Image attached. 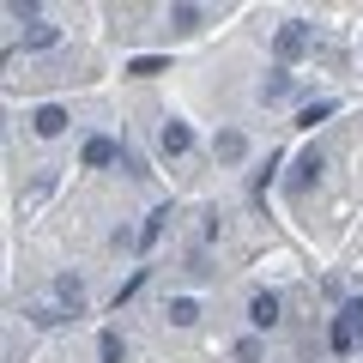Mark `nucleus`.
Masks as SVG:
<instances>
[{
    "mask_svg": "<svg viewBox=\"0 0 363 363\" xmlns=\"http://www.w3.org/2000/svg\"><path fill=\"white\" fill-rule=\"evenodd\" d=\"M357 345H363V321H357Z\"/></svg>",
    "mask_w": 363,
    "mask_h": 363,
    "instance_id": "nucleus-19",
    "label": "nucleus"
},
{
    "mask_svg": "<svg viewBox=\"0 0 363 363\" xmlns=\"http://www.w3.org/2000/svg\"><path fill=\"white\" fill-rule=\"evenodd\" d=\"M309 43H315V30L303 25V18H291V25H279V37H272V55H279V67H291V61H297L303 49H309Z\"/></svg>",
    "mask_w": 363,
    "mask_h": 363,
    "instance_id": "nucleus-2",
    "label": "nucleus"
},
{
    "mask_svg": "<svg viewBox=\"0 0 363 363\" xmlns=\"http://www.w3.org/2000/svg\"><path fill=\"white\" fill-rule=\"evenodd\" d=\"M55 37H61L55 25H30L25 30V49H55Z\"/></svg>",
    "mask_w": 363,
    "mask_h": 363,
    "instance_id": "nucleus-18",
    "label": "nucleus"
},
{
    "mask_svg": "<svg viewBox=\"0 0 363 363\" xmlns=\"http://www.w3.org/2000/svg\"><path fill=\"white\" fill-rule=\"evenodd\" d=\"M164 315H169L176 327H194V321H200V303H194V297H169V309H164Z\"/></svg>",
    "mask_w": 363,
    "mask_h": 363,
    "instance_id": "nucleus-13",
    "label": "nucleus"
},
{
    "mask_svg": "<svg viewBox=\"0 0 363 363\" xmlns=\"http://www.w3.org/2000/svg\"><path fill=\"white\" fill-rule=\"evenodd\" d=\"M67 121H73V116H67L61 104H37V109H30V133H37V140H61Z\"/></svg>",
    "mask_w": 363,
    "mask_h": 363,
    "instance_id": "nucleus-6",
    "label": "nucleus"
},
{
    "mask_svg": "<svg viewBox=\"0 0 363 363\" xmlns=\"http://www.w3.org/2000/svg\"><path fill=\"white\" fill-rule=\"evenodd\" d=\"M321 169H327V157H321V152L309 145V152H303L297 164H291V194H309L315 182H321Z\"/></svg>",
    "mask_w": 363,
    "mask_h": 363,
    "instance_id": "nucleus-8",
    "label": "nucleus"
},
{
    "mask_svg": "<svg viewBox=\"0 0 363 363\" xmlns=\"http://www.w3.org/2000/svg\"><path fill=\"white\" fill-rule=\"evenodd\" d=\"M128 73H133V79H152V73H169V61H164V55H133Z\"/></svg>",
    "mask_w": 363,
    "mask_h": 363,
    "instance_id": "nucleus-15",
    "label": "nucleus"
},
{
    "mask_svg": "<svg viewBox=\"0 0 363 363\" xmlns=\"http://www.w3.org/2000/svg\"><path fill=\"white\" fill-rule=\"evenodd\" d=\"M157 152H164V157H188V152H194V128L169 116L164 128H157Z\"/></svg>",
    "mask_w": 363,
    "mask_h": 363,
    "instance_id": "nucleus-5",
    "label": "nucleus"
},
{
    "mask_svg": "<svg viewBox=\"0 0 363 363\" xmlns=\"http://www.w3.org/2000/svg\"><path fill=\"white\" fill-rule=\"evenodd\" d=\"M291 91H297V79H291V67H272V73L260 79V104H285Z\"/></svg>",
    "mask_w": 363,
    "mask_h": 363,
    "instance_id": "nucleus-10",
    "label": "nucleus"
},
{
    "mask_svg": "<svg viewBox=\"0 0 363 363\" xmlns=\"http://www.w3.org/2000/svg\"><path fill=\"white\" fill-rule=\"evenodd\" d=\"M230 357H236V363H260V357H267V345H260V339L248 333V339H236V351H230Z\"/></svg>",
    "mask_w": 363,
    "mask_h": 363,
    "instance_id": "nucleus-17",
    "label": "nucleus"
},
{
    "mask_svg": "<svg viewBox=\"0 0 363 363\" xmlns=\"http://www.w3.org/2000/svg\"><path fill=\"white\" fill-rule=\"evenodd\" d=\"M169 25H176V30H200L206 13H200V6H169Z\"/></svg>",
    "mask_w": 363,
    "mask_h": 363,
    "instance_id": "nucleus-16",
    "label": "nucleus"
},
{
    "mask_svg": "<svg viewBox=\"0 0 363 363\" xmlns=\"http://www.w3.org/2000/svg\"><path fill=\"white\" fill-rule=\"evenodd\" d=\"M121 157H128V152H121L116 133H91L85 152H79V164H85V169H109V164H121Z\"/></svg>",
    "mask_w": 363,
    "mask_h": 363,
    "instance_id": "nucleus-4",
    "label": "nucleus"
},
{
    "mask_svg": "<svg viewBox=\"0 0 363 363\" xmlns=\"http://www.w3.org/2000/svg\"><path fill=\"white\" fill-rule=\"evenodd\" d=\"M279 309H285V303L272 297V291H255V297H248V327H255V333H272V327H279Z\"/></svg>",
    "mask_w": 363,
    "mask_h": 363,
    "instance_id": "nucleus-9",
    "label": "nucleus"
},
{
    "mask_svg": "<svg viewBox=\"0 0 363 363\" xmlns=\"http://www.w3.org/2000/svg\"><path fill=\"white\" fill-rule=\"evenodd\" d=\"M333 109H339V97H315V104H303V109H297V128H321Z\"/></svg>",
    "mask_w": 363,
    "mask_h": 363,
    "instance_id": "nucleus-11",
    "label": "nucleus"
},
{
    "mask_svg": "<svg viewBox=\"0 0 363 363\" xmlns=\"http://www.w3.org/2000/svg\"><path fill=\"white\" fill-rule=\"evenodd\" d=\"M79 309H85V279L61 272V279L49 285V297L30 303V321L37 327H61V321H79Z\"/></svg>",
    "mask_w": 363,
    "mask_h": 363,
    "instance_id": "nucleus-1",
    "label": "nucleus"
},
{
    "mask_svg": "<svg viewBox=\"0 0 363 363\" xmlns=\"http://www.w3.org/2000/svg\"><path fill=\"white\" fill-rule=\"evenodd\" d=\"M164 224H169V206H157V212H145V224H140V248H152L157 236H164Z\"/></svg>",
    "mask_w": 363,
    "mask_h": 363,
    "instance_id": "nucleus-14",
    "label": "nucleus"
},
{
    "mask_svg": "<svg viewBox=\"0 0 363 363\" xmlns=\"http://www.w3.org/2000/svg\"><path fill=\"white\" fill-rule=\"evenodd\" d=\"M212 157L236 169V164L248 157V133H242V128H218V133H212Z\"/></svg>",
    "mask_w": 363,
    "mask_h": 363,
    "instance_id": "nucleus-7",
    "label": "nucleus"
},
{
    "mask_svg": "<svg viewBox=\"0 0 363 363\" xmlns=\"http://www.w3.org/2000/svg\"><path fill=\"white\" fill-rule=\"evenodd\" d=\"M97 357L104 363H128V339H121L116 327H104V333H97Z\"/></svg>",
    "mask_w": 363,
    "mask_h": 363,
    "instance_id": "nucleus-12",
    "label": "nucleus"
},
{
    "mask_svg": "<svg viewBox=\"0 0 363 363\" xmlns=\"http://www.w3.org/2000/svg\"><path fill=\"white\" fill-rule=\"evenodd\" d=\"M357 321H363V303H345V309L333 315V333H327V345H333L339 357H351V351H357Z\"/></svg>",
    "mask_w": 363,
    "mask_h": 363,
    "instance_id": "nucleus-3",
    "label": "nucleus"
}]
</instances>
